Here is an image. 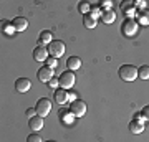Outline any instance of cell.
Wrapping results in <instances>:
<instances>
[{
    "instance_id": "obj_1",
    "label": "cell",
    "mask_w": 149,
    "mask_h": 142,
    "mask_svg": "<svg viewBox=\"0 0 149 142\" xmlns=\"http://www.w3.org/2000/svg\"><path fill=\"white\" fill-rule=\"evenodd\" d=\"M118 74H119V78L123 81H134L138 78V69L133 64H123L119 68V71H118Z\"/></svg>"
},
{
    "instance_id": "obj_2",
    "label": "cell",
    "mask_w": 149,
    "mask_h": 142,
    "mask_svg": "<svg viewBox=\"0 0 149 142\" xmlns=\"http://www.w3.org/2000/svg\"><path fill=\"white\" fill-rule=\"evenodd\" d=\"M121 32H123V35H126V37H133V35H136V32H138V21H136V18L128 17L126 20L123 21Z\"/></svg>"
},
{
    "instance_id": "obj_3",
    "label": "cell",
    "mask_w": 149,
    "mask_h": 142,
    "mask_svg": "<svg viewBox=\"0 0 149 142\" xmlns=\"http://www.w3.org/2000/svg\"><path fill=\"white\" fill-rule=\"evenodd\" d=\"M65 43L61 40H53V42L48 45V53H50V56H53V58H60L61 55H65Z\"/></svg>"
},
{
    "instance_id": "obj_4",
    "label": "cell",
    "mask_w": 149,
    "mask_h": 142,
    "mask_svg": "<svg viewBox=\"0 0 149 142\" xmlns=\"http://www.w3.org/2000/svg\"><path fill=\"white\" fill-rule=\"evenodd\" d=\"M58 81H60V86L63 88V89H71L74 86V81H76V78H74V73L73 71H65V73H61L60 74V78H58Z\"/></svg>"
},
{
    "instance_id": "obj_5",
    "label": "cell",
    "mask_w": 149,
    "mask_h": 142,
    "mask_svg": "<svg viewBox=\"0 0 149 142\" xmlns=\"http://www.w3.org/2000/svg\"><path fill=\"white\" fill-rule=\"evenodd\" d=\"M35 109H37V116H40V117L48 116V114H50V111H52V101L47 99V98L38 99L37 106H35Z\"/></svg>"
},
{
    "instance_id": "obj_6",
    "label": "cell",
    "mask_w": 149,
    "mask_h": 142,
    "mask_svg": "<svg viewBox=\"0 0 149 142\" xmlns=\"http://www.w3.org/2000/svg\"><path fill=\"white\" fill-rule=\"evenodd\" d=\"M70 111H71V114L74 117H83L86 112V103L81 99H74L71 101V104H70Z\"/></svg>"
},
{
    "instance_id": "obj_7",
    "label": "cell",
    "mask_w": 149,
    "mask_h": 142,
    "mask_svg": "<svg viewBox=\"0 0 149 142\" xmlns=\"http://www.w3.org/2000/svg\"><path fill=\"white\" fill-rule=\"evenodd\" d=\"M37 76H38V79H40L42 83H50V79L53 78V69L48 68V66H43V68L38 69Z\"/></svg>"
},
{
    "instance_id": "obj_8",
    "label": "cell",
    "mask_w": 149,
    "mask_h": 142,
    "mask_svg": "<svg viewBox=\"0 0 149 142\" xmlns=\"http://www.w3.org/2000/svg\"><path fill=\"white\" fill-rule=\"evenodd\" d=\"M27 26H28V20L25 17H17L12 21V30H15V32H23V30H27Z\"/></svg>"
},
{
    "instance_id": "obj_9",
    "label": "cell",
    "mask_w": 149,
    "mask_h": 142,
    "mask_svg": "<svg viewBox=\"0 0 149 142\" xmlns=\"http://www.w3.org/2000/svg\"><path fill=\"white\" fill-rule=\"evenodd\" d=\"M53 99L56 104H66L70 99V93L66 89H56L53 93Z\"/></svg>"
},
{
    "instance_id": "obj_10",
    "label": "cell",
    "mask_w": 149,
    "mask_h": 142,
    "mask_svg": "<svg viewBox=\"0 0 149 142\" xmlns=\"http://www.w3.org/2000/svg\"><path fill=\"white\" fill-rule=\"evenodd\" d=\"M30 88H32V81L28 78H18L15 81V89L18 93H27Z\"/></svg>"
},
{
    "instance_id": "obj_11",
    "label": "cell",
    "mask_w": 149,
    "mask_h": 142,
    "mask_svg": "<svg viewBox=\"0 0 149 142\" xmlns=\"http://www.w3.org/2000/svg\"><path fill=\"white\" fill-rule=\"evenodd\" d=\"M48 55H50L48 48H45V46H37L33 50V58L37 60V61H47Z\"/></svg>"
},
{
    "instance_id": "obj_12",
    "label": "cell",
    "mask_w": 149,
    "mask_h": 142,
    "mask_svg": "<svg viewBox=\"0 0 149 142\" xmlns=\"http://www.w3.org/2000/svg\"><path fill=\"white\" fill-rule=\"evenodd\" d=\"M129 131L133 132V134H141V132L144 131V122H143V119L134 117L133 121L129 122Z\"/></svg>"
},
{
    "instance_id": "obj_13",
    "label": "cell",
    "mask_w": 149,
    "mask_h": 142,
    "mask_svg": "<svg viewBox=\"0 0 149 142\" xmlns=\"http://www.w3.org/2000/svg\"><path fill=\"white\" fill-rule=\"evenodd\" d=\"M28 126H30V129H33V131H42L43 129V117L40 116H33L28 119Z\"/></svg>"
},
{
    "instance_id": "obj_14",
    "label": "cell",
    "mask_w": 149,
    "mask_h": 142,
    "mask_svg": "<svg viewBox=\"0 0 149 142\" xmlns=\"http://www.w3.org/2000/svg\"><path fill=\"white\" fill-rule=\"evenodd\" d=\"M101 20H103V23H106V25H111L113 21L116 20V13H114V10H111V8H106V10H103Z\"/></svg>"
},
{
    "instance_id": "obj_15",
    "label": "cell",
    "mask_w": 149,
    "mask_h": 142,
    "mask_svg": "<svg viewBox=\"0 0 149 142\" xmlns=\"http://www.w3.org/2000/svg\"><path fill=\"white\" fill-rule=\"evenodd\" d=\"M66 66H68L70 71H74V69H80L81 68V60L78 56H70L66 60Z\"/></svg>"
},
{
    "instance_id": "obj_16",
    "label": "cell",
    "mask_w": 149,
    "mask_h": 142,
    "mask_svg": "<svg viewBox=\"0 0 149 142\" xmlns=\"http://www.w3.org/2000/svg\"><path fill=\"white\" fill-rule=\"evenodd\" d=\"M53 35H52V32H48V30H45V32H42L40 33V38H38V46H43V45H45V43H48V45H50V43L53 42Z\"/></svg>"
},
{
    "instance_id": "obj_17",
    "label": "cell",
    "mask_w": 149,
    "mask_h": 142,
    "mask_svg": "<svg viewBox=\"0 0 149 142\" xmlns=\"http://www.w3.org/2000/svg\"><path fill=\"white\" fill-rule=\"evenodd\" d=\"M83 21H85L86 28H95L96 23H98V18L93 17L91 13H86V15H83Z\"/></svg>"
},
{
    "instance_id": "obj_18",
    "label": "cell",
    "mask_w": 149,
    "mask_h": 142,
    "mask_svg": "<svg viewBox=\"0 0 149 142\" xmlns=\"http://www.w3.org/2000/svg\"><path fill=\"white\" fill-rule=\"evenodd\" d=\"M138 78L149 79V66L148 64H144V66H141V68L138 69Z\"/></svg>"
},
{
    "instance_id": "obj_19",
    "label": "cell",
    "mask_w": 149,
    "mask_h": 142,
    "mask_svg": "<svg viewBox=\"0 0 149 142\" xmlns=\"http://www.w3.org/2000/svg\"><path fill=\"white\" fill-rule=\"evenodd\" d=\"M73 114H71V111H63L61 112V119H63V122L65 124H70V122L73 121Z\"/></svg>"
},
{
    "instance_id": "obj_20",
    "label": "cell",
    "mask_w": 149,
    "mask_h": 142,
    "mask_svg": "<svg viewBox=\"0 0 149 142\" xmlns=\"http://www.w3.org/2000/svg\"><path fill=\"white\" fill-rule=\"evenodd\" d=\"M78 10H80L81 15H86V13L90 12V5H88L86 2H80V5H78Z\"/></svg>"
},
{
    "instance_id": "obj_21",
    "label": "cell",
    "mask_w": 149,
    "mask_h": 142,
    "mask_svg": "<svg viewBox=\"0 0 149 142\" xmlns=\"http://www.w3.org/2000/svg\"><path fill=\"white\" fill-rule=\"evenodd\" d=\"M138 23H143V25H149V12H143L141 17H139Z\"/></svg>"
},
{
    "instance_id": "obj_22",
    "label": "cell",
    "mask_w": 149,
    "mask_h": 142,
    "mask_svg": "<svg viewBox=\"0 0 149 142\" xmlns=\"http://www.w3.org/2000/svg\"><path fill=\"white\" fill-rule=\"evenodd\" d=\"M45 63H47L48 68H52V69H53L55 66H58V58H53V56H50V58H48L47 61H45Z\"/></svg>"
},
{
    "instance_id": "obj_23",
    "label": "cell",
    "mask_w": 149,
    "mask_h": 142,
    "mask_svg": "<svg viewBox=\"0 0 149 142\" xmlns=\"http://www.w3.org/2000/svg\"><path fill=\"white\" fill-rule=\"evenodd\" d=\"M27 142H43V139L38 134H30V136L27 137Z\"/></svg>"
},
{
    "instance_id": "obj_24",
    "label": "cell",
    "mask_w": 149,
    "mask_h": 142,
    "mask_svg": "<svg viewBox=\"0 0 149 142\" xmlns=\"http://www.w3.org/2000/svg\"><path fill=\"white\" fill-rule=\"evenodd\" d=\"M141 116H143V119H146V121H149V104L144 106L143 111H141Z\"/></svg>"
},
{
    "instance_id": "obj_25",
    "label": "cell",
    "mask_w": 149,
    "mask_h": 142,
    "mask_svg": "<svg viewBox=\"0 0 149 142\" xmlns=\"http://www.w3.org/2000/svg\"><path fill=\"white\" fill-rule=\"evenodd\" d=\"M48 84H50L52 88H56V86H60V81H58V79H56V78L53 76V78L50 79V83H48Z\"/></svg>"
},
{
    "instance_id": "obj_26",
    "label": "cell",
    "mask_w": 149,
    "mask_h": 142,
    "mask_svg": "<svg viewBox=\"0 0 149 142\" xmlns=\"http://www.w3.org/2000/svg\"><path fill=\"white\" fill-rule=\"evenodd\" d=\"M35 114H37V109H32V107H30V109H27V116H28V119H30V116H35Z\"/></svg>"
},
{
    "instance_id": "obj_27",
    "label": "cell",
    "mask_w": 149,
    "mask_h": 142,
    "mask_svg": "<svg viewBox=\"0 0 149 142\" xmlns=\"http://www.w3.org/2000/svg\"><path fill=\"white\" fill-rule=\"evenodd\" d=\"M91 15L98 18V15H100V8H98V7H96V8H93V10H91Z\"/></svg>"
},
{
    "instance_id": "obj_28",
    "label": "cell",
    "mask_w": 149,
    "mask_h": 142,
    "mask_svg": "<svg viewBox=\"0 0 149 142\" xmlns=\"http://www.w3.org/2000/svg\"><path fill=\"white\" fill-rule=\"evenodd\" d=\"M103 7H108V8H111V2H108V0H104V2H103Z\"/></svg>"
},
{
    "instance_id": "obj_29",
    "label": "cell",
    "mask_w": 149,
    "mask_h": 142,
    "mask_svg": "<svg viewBox=\"0 0 149 142\" xmlns=\"http://www.w3.org/2000/svg\"><path fill=\"white\" fill-rule=\"evenodd\" d=\"M45 142H56V141H45Z\"/></svg>"
}]
</instances>
